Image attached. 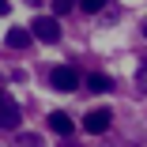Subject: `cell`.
I'll return each instance as SVG.
<instances>
[{
	"label": "cell",
	"mask_w": 147,
	"mask_h": 147,
	"mask_svg": "<svg viewBox=\"0 0 147 147\" xmlns=\"http://www.w3.org/2000/svg\"><path fill=\"white\" fill-rule=\"evenodd\" d=\"M19 121H23L19 106L4 98V102H0V128H4V132H15V128H19Z\"/></svg>",
	"instance_id": "cell-3"
},
{
	"label": "cell",
	"mask_w": 147,
	"mask_h": 147,
	"mask_svg": "<svg viewBox=\"0 0 147 147\" xmlns=\"http://www.w3.org/2000/svg\"><path fill=\"white\" fill-rule=\"evenodd\" d=\"M79 8H83L87 15H94V11H102V8H106V0H79Z\"/></svg>",
	"instance_id": "cell-8"
},
{
	"label": "cell",
	"mask_w": 147,
	"mask_h": 147,
	"mask_svg": "<svg viewBox=\"0 0 147 147\" xmlns=\"http://www.w3.org/2000/svg\"><path fill=\"white\" fill-rule=\"evenodd\" d=\"M49 128H53L57 136H72V128H76V125H72V117H68V113L53 109V113H49Z\"/></svg>",
	"instance_id": "cell-5"
},
{
	"label": "cell",
	"mask_w": 147,
	"mask_h": 147,
	"mask_svg": "<svg viewBox=\"0 0 147 147\" xmlns=\"http://www.w3.org/2000/svg\"><path fill=\"white\" fill-rule=\"evenodd\" d=\"M143 34H147V26H143Z\"/></svg>",
	"instance_id": "cell-14"
},
{
	"label": "cell",
	"mask_w": 147,
	"mask_h": 147,
	"mask_svg": "<svg viewBox=\"0 0 147 147\" xmlns=\"http://www.w3.org/2000/svg\"><path fill=\"white\" fill-rule=\"evenodd\" d=\"M140 87H143V91H147V64L140 68Z\"/></svg>",
	"instance_id": "cell-11"
},
{
	"label": "cell",
	"mask_w": 147,
	"mask_h": 147,
	"mask_svg": "<svg viewBox=\"0 0 147 147\" xmlns=\"http://www.w3.org/2000/svg\"><path fill=\"white\" fill-rule=\"evenodd\" d=\"M76 8V0H53V15H68Z\"/></svg>",
	"instance_id": "cell-9"
},
{
	"label": "cell",
	"mask_w": 147,
	"mask_h": 147,
	"mask_svg": "<svg viewBox=\"0 0 147 147\" xmlns=\"http://www.w3.org/2000/svg\"><path fill=\"white\" fill-rule=\"evenodd\" d=\"M49 79H53L57 91H64V94H72L76 87H79V72H76L72 64H57V68L49 72Z\"/></svg>",
	"instance_id": "cell-1"
},
{
	"label": "cell",
	"mask_w": 147,
	"mask_h": 147,
	"mask_svg": "<svg viewBox=\"0 0 147 147\" xmlns=\"http://www.w3.org/2000/svg\"><path fill=\"white\" fill-rule=\"evenodd\" d=\"M87 87H91L94 94H109V91H113V79L102 76V72H91V76H87Z\"/></svg>",
	"instance_id": "cell-7"
},
{
	"label": "cell",
	"mask_w": 147,
	"mask_h": 147,
	"mask_svg": "<svg viewBox=\"0 0 147 147\" xmlns=\"http://www.w3.org/2000/svg\"><path fill=\"white\" fill-rule=\"evenodd\" d=\"M11 11V4H8V0H0V15H8Z\"/></svg>",
	"instance_id": "cell-12"
},
{
	"label": "cell",
	"mask_w": 147,
	"mask_h": 147,
	"mask_svg": "<svg viewBox=\"0 0 147 147\" xmlns=\"http://www.w3.org/2000/svg\"><path fill=\"white\" fill-rule=\"evenodd\" d=\"M0 102H4V91H0Z\"/></svg>",
	"instance_id": "cell-13"
},
{
	"label": "cell",
	"mask_w": 147,
	"mask_h": 147,
	"mask_svg": "<svg viewBox=\"0 0 147 147\" xmlns=\"http://www.w3.org/2000/svg\"><path fill=\"white\" fill-rule=\"evenodd\" d=\"M83 128L91 132V136H102V132L109 128V113H106V109H91V113L83 117Z\"/></svg>",
	"instance_id": "cell-4"
},
{
	"label": "cell",
	"mask_w": 147,
	"mask_h": 147,
	"mask_svg": "<svg viewBox=\"0 0 147 147\" xmlns=\"http://www.w3.org/2000/svg\"><path fill=\"white\" fill-rule=\"evenodd\" d=\"M23 140V147H38V136H19Z\"/></svg>",
	"instance_id": "cell-10"
},
{
	"label": "cell",
	"mask_w": 147,
	"mask_h": 147,
	"mask_svg": "<svg viewBox=\"0 0 147 147\" xmlns=\"http://www.w3.org/2000/svg\"><path fill=\"white\" fill-rule=\"evenodd\" d=\"M30 34H34V38H42V42H57V38H61V26H57V19L42 15V19H34V23H30Z\"/></svg>",
	"instance_id": "cell-2"
},
{
	"label": "cell",
	"mask_w": 147,
	"mask_h": 147,
	"mask_svg": "<svg viewBox=\"0 0 147 147\" xmlns=\"http://www.w3.org/2000/svg\"><path fill=\"white\" fill-rule=\"evenodd\" d=\"M30 30H23V26H11V30H8V38H4V45L8 49H26V45H30Z\"/></svg>",
	"instance_id": "cell-6"
}]
</instances>
